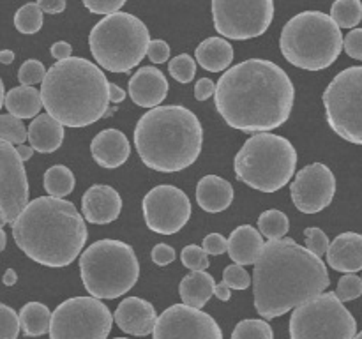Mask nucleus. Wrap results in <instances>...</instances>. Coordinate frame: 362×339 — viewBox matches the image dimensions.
I'll return each instance as SVG.
<instances>
[{"label": "nucleus", "mask_w": 362, "mask_h": 339, "mask_svg": "<svg viewBox=\"0 0 362 339\" xmlns=\"http://www.w3.org/2000/svg\"><path fill=\"white\" fill-rule=\"evenodd\" d=\"M214 101L219 115L233 129L269 133L290 119L296 87L278 64L250 59L225 71L216 83Z\"/></svg>", "instance_id": "nucleus-1"}, {"label": "nucleus", "mask_w": 362, "mask_h": 339, "mask_svg": "<svg viewBox=\"0 0 362 339\" xmlns=\"http://www.w3.org/2000/svg\"><path fill=\"white\" fill-rule=\"evenodd\" d=\"M331 278L320 256L293 239L269 240L253 270L255 309L274 320L327 290Z\"/></svg>", "instance_id": "nucleus-2"}, {"label": "nucleus", "mask_w": 362, "mask_h": 339, "mask_svg": "<svg viewBox=\"0 0 362 339\" xmlns=\"http://www.w3.org/2000/svg\"><path fill=\"white\" fill-rule=\"evenodd\" d=\"M16 246L35 263L62 268L73 263L87 242V225L74 203L39 196L28 201L13 222Z\"/></svg>", "instance_id": "nucleus-3"}, {"label": "nucleus", "mask_w": 362, "mask_h": 339, "mask_svg": "<svg viewBox=\"0 0 362 339\" xmlns=\"http://www.w3.org/2000/svg\"><path fill=\"white\" fill-rule=\"evenodd\" d=\"M46 113L64 127H87L105 119L110 108V83L90 60L69 56L53 64L41 83Z\"/></svg>", "instance_id": "nucleus-4"}, {"label": "nucleus", "mask_w": 362, "mask_h": 339, "mask_svg": "<svg viewBox=\"0 0 362 339\" xmlns=\"http://www.w3.org/2000/svg\"><path fill=\"white\" fill-rule=\"evenodd\" d=\"M134 147L147 168L163 173L189 168L204 147V129L191 109L179 105L158 106L140 117Z\"/></svg>", "instance_id": "nucleus-5"}, {"label": "nucleus", "mask_w": 362, "mask_h": 339, "mask_svg": "<svg viewBox=\"0 0 362 339\" xmlns=\"http://www.w3.org/2000/svg\"><path fill=\"white\" fill-rule=\"evenodd\" d=\"M343 39L341 28L331 14L304 11L286 21L279 48L292 66L304 71H324L341 55Z\"/></svg>", "instance_id": "nucleus-6"}, {"label": "nucleus", "mask_w": 362, "mask_h": 339, "mask_svg": "<svg viewBox=\"0 0 362 339\" xmlns=\"http://www.w3.org/2000/svg\"><path fill=\"white\" fill-rule=\"evenodd\" d=\"M297 150L292 141L272 133L253 134L233 159L235 177L262 193L283 189L296 175Z\"/></svg>", "instance_id": "nucleus-7"}, {"label": "nucleus", "mask_w": 362, "mask_h": 339, "mask_svg": "<svg viewBox=\"0 0 362 339\" xmlns=\"http://www.w3.org/2000/svg\"><path fill=\"white\" fill-rule=\"evenodd\" d=\"M80 275L90 297L117 299L138 282L140 263L129 244L103 239L80 254Z\"/></svg>", "instance_id": "nucleus-8"}, {"label": "nucleus", "mask_w": 362, "mask_h": 339, "mask_svg": "<svg viewBox=\"0 0 362 339\" xmlns=\"http://www.w3.org/2000/svg\"><path fill=\"white\" fill-rule=\"evenodd\" d=\"M148 28L129 13H113L94 25L88 35L90 53L99 67L112 73H129L147 55Z\"/></svg>", "instance_id": "nucleus-9"}, {"label": "nucleus", "mask_w": 362, "mask_h": 339, "mask_svg": "<svg viewBox=\"0 0 362 339\" xmlns=\"http://www.w3.org/2000/svg\"><path fill=\"white\" fill-rule=\"evenodd\" d=\"M357 321L336 292H324L300 304L290 316V339H354Z\"/></svg>", "instance_id": "nucleus-10"}, {"label": "nucleus", "mask_w": 362, "mask_h": 339, "mask_svg": "<svg viewBox=\"0 0 362 339\" xmlns=\"http://www.w3.org/2000/svg\"><path fill=\"white\" fill-rule=\"evenodd\" d=\"M322 99L329 127L345 141L362 145V66L336 74Z\"/></svg>", "instance_id": "nucleus-11"}, {"label": "nucleus", "mask_w": 362, "mask_h": 339, "mask_svg": "<svg viewBox=\"0 0 362 339\" xmlns=\"http://www.w3.org/2000/svg\"><path fill=\"white\" fill-rule=\"evenodd\" d=\"M112 323V311L101 300L73 297L53 311L49 339H106Z\"/></svg>", "instance_id": "nucleus-12"}, {"label": "nucleus", "mask_w": 362, "mask_h": 339, "mask_svg": "<svg viewBox=\"0 0 362 339\" xmlns=\"http://www.w3.org/2000/svg\"><path fill=\"white\" fill-rule=\"evenodd\" d=\"M212 20L226 39L260 37L274 20V0H212Z\"/></svg>", "instance_id": "nucleus-13"}, {"label": "nucleus", "mask_w": 362, "mask_h": 339, "mask_svg": "<svg viewBox=\"0 0 362 339\" xmlns=\"http://www.w3.org/2000/svg\"><path fill=\"white\" fill-rule=\"evenodd\" d=\"M144 218L148 230L159 235L179 233L191 218V201L182 189L161 184L144 198Z\"/></svg>", "instance_id": "nucleus-14"}, {"label": "nucleus", "mask_w": 362, "mask_h": 339, "mask_svg": "<svg viewBox=\"0 0 362 339\" xmlns=\"http://www.w3.org/2000/svg\"><path fill=\"white\" fill-rule=\"evenodd\" d=\"M154 339H223L218 321L205 311L173 304L156 321Z\"/></svg>", "instance_id": "nucleus-15"}, {"label": "nucleus", "mask_w": 362, "mask_h": 339, "mask_svg": "<svg viewBox=\"0 0 362 339\" xmlns=\"http://www.w3.org/2000/svg\"><path fill=\"white\" fill-rule=\"evenodd\" d=\"M28 205V179L16 147L0 140V215L13 225Z\"/></svg>", "instance_id": "nucleus-16"}, {"label": "nucleus", "mask_w": 362, "mask_h": 339, "mask_svg": "<svg viewBox=\"0 0 362 339\" xmlns=\"http://www.w3.org/2000/svg\"><path fill=\"white\" fill-rule=\"evenodd\" d=\"M336 194V177L324 162L304 166L290 184L293 205L304 214H317L332 203Z\"/></svg>", "instance_id": "nucleus-17"}, {"label": "nucleus", "mask_w": 362, "mask_h": 339, "mask_svg": "<svg viewBox=\"0 0 362 339\" xmlns=\"http://www.w3.org/2000/svg\"><path fill=\"white\" fill-rule=\"evenodd\" d=\"M113 320L126 334L145 338L154 332L158 313L148 300L140 299V297H126L117 306Z\"/></svg>", "instance_id": "nucleus-18"}, {"label": "nucleus", "mask_w": 362, "mask_h": 339, "mask_svg": "<svg viewBox=\"0 0 362 339\" xmlns=\"http://www.w3.org/2000/svg\"><path fill=\"white\" fill-rule=\"evenodd\" d=\"M83 218L92 225H110L122 212V198L112 186L95 184L85 191L81 198Z\"/></svg>", "instance_id": "nucleus-19"}, {"label": "nucleus", "mask_w": 362, "mask_h": 339, "mask_svg": "<svg viewBox=\"0 0 362 339\" xmlns=\"http://www.w3.org/2000/svg\"><path fill=\"white\" fill-rule=\"evenodd\" d=\"M168 80L158 67L145 66L131 76L129 95L141 108H158L168 95Z\"/></svg>", "instance_id": "nucleus-20"}, {"label": "nucleus", "mask_w": 362, "mask_h": 339, "mask_svg": "<svg viewBox=\"0 0 362 339\" xmlns=\"http://www.w3.org/2000/svg\"><path fill=\"white\" fill-rule=\"evenodd\" d=\"M90 152L94 161L101 168L115 170L129 159L131 145L122 131L105 129L94 136L90 143Z\"/></svg>", "instance_id": "nucleus-21"}, {"label": "nucleus", "mask_w": 362, "mask_h": 339, "mask_svg": "<svg viewBox=\"0 0 362 339\" xmlns=\"http://www.w3.org/2000/svg\"><path fill=\"white\" fill-rule=\"evenodd\" d=\"M329 267L343 274H356L362 270V235L345 232L336 237L327 251Z\"/></svg>", "instance_id": "nucleus-22"}, {"label": "nucleus", "mask_w": 362, "mask_h": 339, "mask_svg": "<svg viewBox=\"0 0 362 339\" xmlns=\"http://www.w3.org/2000/svg\"><path fill=\"white\" fill-rule=\"evenodd\" d=\"M233 201V187L218 175H205L197 186V203L209 214L226 210Z\"/></svg>", "instance_id": "nucleus-23"}, {"label": "nucleus", "mask_w": 362, "mask_h": 339, "mask_svg": "<svg viewBox=\"0 0 362 339\" xmlns=\"http://www.w3.org/2000/svg\"><path fill=\"white\" fill-rule=\"evenodd\" d=\"M264 239L253 226L243 225L232 232L228 239V254L237 265H253L264 251Z\"/></svg>", "instance_id": "nucleus-24"}, {"label": "nucleus", "mask_w": 362, "mask_h": 339, "mask_svg": "<svg viewBox=\"0 0 362 339\" xmlns=\"http://www.w3.org/2000/svg\"><path fill=\"white\" fill-rule=\"evenodd\" d=\"M28 141L34 150L52 154L59 150L64 141V126L49 113H41L28 126Z\"/></svg>", "instance_id": "nucleus-25"}, {"label": "nucleus", "mask_w": 362, "mask_h": 339, "mask_svg": "<svg viewBox=\"0 0 362 339\" xmlns=\"http://www.w3.org/2000/svg\"><path fill=\"white\" fill-rule=\"evenodd\" d=\"M197 62L211 73H221L230 67L233 60V48L225 37H209L198 44Z\"/></svg>", "instance_id": "nucleus-26"}, {"label": "nucleus", "mask_w": 362, "mask_h": 339, "mask_svg": "<svg viewBox=\"0 0 362 339\" xmlns=\"http://www.w3.org/2000/svg\"><path fill=\"white\" fill-rule=\"evenodd\" d=\"M216 281L207 270H193L182 278L179 285V295L182 304L202 309L214 295Z\"/></svg>", "instance_id": "nucleus-27"}, {"label": "nucleus", "mask_w": 362, "mask_h": 339, "mask_svg": "<svg viewBox=\"0 0 362 339\" xmlns=\"http://www.w3.org/2000/svg\"><path fill=\"white\" fill-rule=\"evenodd\" d=\"M4 105H6L7 112L18 119H35L42 108L41 92L35 87L20 85L7 92Z\"/></svg>", "instance_id": "nucleus-28"}, {"label": "nucleus", "mask_w": 362, "mask_h": 339, "mask_svg": "<svg viewBox=\"0 0 362 339\" xmlns=\"http://www.w3.org/2000/svg\"><path fill=\"white\" fill-rule=\"evenodd\" d=\"M52 311L48 306L41 302H27L20 309V325L21 331L27 338H39V335L49 334L52 325Z\"/></svg>", "instance_id": "nucleus-29"}, {"label": "nucleus", "mask_w": 362, "mask_h": 339, "mask_svg": "<svg viewBox=\"0 0 362 339\" xmlns=\"http://www.w3.org/2000/svg\"><path fill=\"white\" fill-rule=\"evenodd\" d=\"M42 182H45L42 186H45L46 193L53 198L67 196V194L73 193L74 186H76L74 173L64 165H55L46 170Z\"/></svg>", "instance_id": "nucleus-30"}, {"label": "nucleus", "mask_w": 362, "mask_h": 339, "mask_svg": "<svg viewBox=\"0 0 362 339\" xmlns=\"http://www.w3.org/2000/svg\"><path fill=\"white\" fill-rule=\"evenodd\" d=\"M258 230L269 240L285 239L290 230V221L285 212L278 210V208H271V210H265L258 218Z\"/></svg>", "instance_id": "nucleus-31"}, {"label": "nucleus", "mask_w": 362, "mask_h": 339, "mask_svg": "<svg viewBox=\"0 0 362 339\" xmlns=\"http://www.w3.org/2000/svg\"><path fill=\"white\" fill-rule=\"evenodd\" d=\"M331 18L339 28H356L362 20L361 0H334Z\"/></svg>", "instance_id": "nucleus-32"}, {"label": "nucleus", "mask_w": 362, "mask_h": 339, "mask_svg": "<svg viewBox=\"0 0 362 339\" xmlns=\"http://www.w3.org/2000/svg\"><path fill=\"white\" fill-rule=\"evenodd\" d=\"M42 9L37 2H28L21 6L14 14V27L21 34H35L42 28Z\"/></svg>", "instance_id": "nucleus-33"}, {"label": "nucleus", "mask_w": 362, "mask_h": 339, "mask_svg": "<svg viewBox=\"0 0 362 339\" xmlns=\"http://www.w3.org/2000/svg\"><path fill=\"white\" fill-rule=\"evenodd\" d=\"M0 140L13 145H23L28 140V129L18 117L11 113H0Z\"/></svg>", "instance_id": "nucleus-34"}, {"label": "nucleus", "mask_w": 362, "mask_h": 339, "mask_svg": "<svg viewBox=\"0 0 362 339\" xmlns=\"http://www.w3.org/2000/svg\"><path fill=\"white\" fill-rule=\"evenodd\" d=\"M232 339H274V332L265 320H243L233 328Z\"/></svg>", "instance_id": "nucleus-35"}, {"label": "nucleus", "mask_w": 362, "mask_h": 339, "mask_svg": "<svg viewBox=\"0 0 362 339\" xmlns=\"http://www.w3.org/2000/svg\"><path fill=\"white\" fill-rule=\"evenodd\" d=\"M170 76L177 80L179 83H189L197 73V60L187 53H180L179 56L170 60L168 64Z\"/></svg>", "instance_id": "nucleus-36"}, {"label": "nucleus", "mask_w": 362, "mask_h": 339, "mask_svg": "<svg viewBox=\"0 0 362 339\" xmlns=\"http://www.w3.org/2000/svg\"><path fill=\"white\" fill-rule=\"evenodd\" d=\"M46 67L45 64L41 62V60H35V59H30V60H25L23 64H21V67L18 69V80H20L21 85H25V87H32V85H37V83H42L46 78Z\"/></svg>", "instance_id": "nucleus-37"}, {"label": "nucleus", "mask_w": 362, "mask_h": 339, "mask_svg": "<svg viewBox=\"0 0 362 339\" xmlns=\"http://www.w3.org/2000/svg\"><path fill=\"white\" fill-rule=\"evenodd\" d=\"M20 328V314L0 302V339H18Z\"/></svg>", "instance_id": "nucleus-38"}, {"label": "nucleus", "mask_w": 362, "mask_h": 339, "mask_svg": "<svg viewBox=\"0 0 362 339\" xmlns=\"http://www.w3.org/2000/svg\"><path fill=\"white\" fill-rule=\"evenodd\" d=\"M180 260L186 268L193 270H207L209 268V254L205 253L204 247L197 246V244H189L180 253Z\"/></svg>", "instance_id": "nucleus-39"}, {"label": "nucleus", "mask_w": 362, "mask_h": 339, "mask_svg": "<svg viewBox=\"0 0 362 339\" xmlns=\"http://www.w3.org/2000/svg\"><path fill=\"white\" fill-rule=\"evenodd\" d=\"M362 295V278L356 274H345L338 281V288H336V297L341 302H350V300L359 299Z\"/></svg>", "instance_id": "nucleus-40"}, {"label": "nucleus", "mask_w": 362, "mask_h": 339, "mask_svg": "<svg viewBox=\"0 0 362 339\" xmlns=\"http://www.w3.org/2000/svg\"><path fill=\"white\" fill-rule=\"evenodd\" d=\"M223 282L230 290H247L251 286V275L243 265H230L223 272Z\"/></svg>", "instance_id": "nucleus-41"}, {"label": "nucleus", "mask_w": 362, "mask_h": 339, "mask_svg": "<svg viewBox=\"0 0 362 339\" xmlns=\"http://www.w3.org/2000/svg\"><path fill=\"white\" fill-rule=\"evenodd\" d=\"M304 237H306V247L311 253H315L320 258L324 256V254H327L331 242H329V237L324 230L306 228L304 230Z\"/></svg>", "instance_id": "nucleus-42"}, {"label": "nucleus", "mask_w": 362, "mask_h": 339, "mask_svg": "<svg viewBox=\"0 0 362 339\" xmlns=\"http://www.w3.org/2000/svg\"><path fill=\"white\" fill-rule=\"evenodd\" d=\"M81 2L92 14H105V16H108V14L119 13L127 0H81Z\"/></svg>", "instance_id": "nucleus-43"}, {"label": "nucleus", "mask_w": 362, "mask_h": 339, "mask_svg": "<svg viewBox=\"0 0 362 339\" xmlns=\"http://www.w3.org/2000/svg\"><path fill=\"white\" fill-rule=\"evenodd\" d=\"M343 48L346 55L356 60H362V28H352L343 39Z\"/></svg>", "instance_id": "nucleus-44"}, {"label": "nucleus", "mask_w": 362, "mask_h": 339, "mask_svg": "<svg viewBox=\"0 0 362 339\" xmlns=\"http://www.w3.org/2000/svg\"><path fill=\"white\" fill-rule=\"evenodd\" d=\"M204 251L211 256H219L225 251H228V239L221 235V233H211L204 239V244H202Z\"/></svg>", "instance_id": "nucleus-45"}, {"label": "nucleus", "mask_w": 362, "mask_h": 339, "mask_svg": "<svg viewBox=\"0 0 362 339\" xmlns=\"http://www.w3.org/2000/svg\"><path fill=\"white\" fill-rule=\"evenodd\" d=\"M147 56L151 59L152 64L168 62V56H170L168 42L163 41V39H154V41H151V44H148V49H147Z\"/></svg>", "instance_id": "nucleus-46"}, {"label": "nucleus", "mask_w": 362, "mask_h": 339, "mask_svg": "<svg viewBox=\"0 0 362 339\" xmlns=\"http://www.w3.org/2000/svg\"><path fill=\"white\" fill-rule=\"evenodd\" d=\"M151 256H152V261H154L156 265H159V267H166V265H170L175 261L177 253L172 246H168V244H156L154 249H152Z\"/></svg>", "instance_id": "nucleus-47"}, {"label": "nucleus", "mask_w": 362, "mask_h": 339, "mask_svg": "<svg viewBox=\"0 0 362 339\" xmlns=\"http://www.w3.org/2000/svg\"><path fill=\"white\" fill-rule=\"evenodd\" d=\"M216 94V83L211 78H200L194 85V97L198 101H207Z\"/></svg>", "instance_id": "nucleus-48"}, {"label": "nucleus", "mask_w": 362, "mask_h": 339, "mask_svg": "<svg viewBox=\"0 0 362 339\" xmlns=\"http://www.w3.org/2000/svg\"><path fill=\"white\" fill-rule=\"evenodd\" d=\"M37 6L41 7L42 13L60 14L66 11V0H37Z\"/></svg>", "instance_id": "nucleus-49"}, {"label": "nucleus", "mask_w": 362, "mask_h": 339, "mask_svg": "<svg viewBox=\"0 0 362 339\" xmlns=\"http://www.w3.org/2000/svg\"><path fill=\"white\" fill-rule=\"evenodd\" d=\"M49 52H52L53 59H57V62H59V60L69 59L71 53H73V48H71L69 42L59 41L52 46V49H49Z\"/></svg>", "instance_id": "nucleus-50"}, {"label": "nucleus", "mask_w": 362, "mask_h": 339, "mask_svg": "<svg viewBox=\"0 0 362 339\" xmlns=\"http://www.w3.org/2000/svg\"><path fill=\"white\" fill-rule=\"evenodd\" d=\"M214 295L218 297L219 300H223V302H228V300L232 299V290H230L225 282H218L214 288Z\"/></svg>", "instance_id": "nucleus-51"}, {"label": "nucleus", "mask_w": 362, "mask_h": 339, "mask_svg": "<svg viewBox=\"0 0 362 339\" xmlns=\"http://www.w3.org/2000/svg\"><path fill=\"white\" fill-rule=\"evenodd\" d=\"M126 99V90L119 87L115 83H110V102H122Z\"/></svg>", "instance_id": "nucleus-52"}, {"label": "nucleus", "mask_w": 362, "mask_h": 339, "mask_svg": "<svg viewBox=\"0 0 362 339\" xmlns=\"http://www.w3.org/2000/svg\"><path fill=\"white\" fill-rule=\"evenodd\" d=\"M16 150H18V154H20V157L23 159V162L28 161V159H30L32 155H34V148L27 147V145H18Z\"/></svg>", "instance_id": "nucleus-53"}, {"label": "nucleus", "mask_w": 362, "mask_h": 339, "mask_svg": "<svg viewBox=\"0 0 362 339\" xmlns=\"http://www.w3.org/2000/svg\"><path fill=\"white\" fill-rule=\"evenodd\" d=\"M2 281H4V285H6V286H13V285H16V281H18L16 272H14L13 268H7L6 274H4V278H2Z\"/></svg>", "instance_id": "nucleus-54"}, {"label": "nucleus", "mask_w": 362, "mask_h": 339, "mask_svg": "<svg viewBox=\"0 0 362 339\" xmlns=\"http://www.w3.org/2000/svg\"><path fill=\"white\" fill-rule=\"evenodd\" d=\"M14 62V52L13 49H2L0 52V64H6V66H9V64Z\"/></svg>", "instance_id": "nucleus-55"}, {"label": "nucleus", "mask_w": 362, "mask_h": 339, "mask_svg": "<svg viewBox=\"0 0 362 339\" xmlns=\"http://www.w3.org/2000/svg\"><path fill=\"white\" fill-rule=\"evenodd\" d=\"M6 246H7V235H6V232H4V230L0 228V253H2V251L6 249Z\"/></svg>", "instance_id": "nucleus-56"}, {"label": "nucleus", "mask_w": 362, "mask_h": 339, "mask_svg": "<svg viewBox=\"0 0 362 339\" xmlns=\"http://www.w3.org/2000/svg\"><path fill=\"white\" fill-rule=\"evenodd\" d=\"M4 101H6V92H4V83H2V78H0V109H2Z\"/></svg>", "instance_id": "nucleus-57"}, {"label": "nucleus", "mask_w": 362, "mask_h": 339, "mask_svg": "<svg viewBox=\"0 0 362 339\" xmlns=\"http://www.w3.org/2000/svg\"><path fill=\"white\" fill-rule=\"evenodd\" d=\"M113 113H115V108H108V109H106V113H105V119H106V117L113 115Z\"/></svg>", "instance_id": "nucleus-58"}, {"label": "nucleus", "mask_w": 362, "mask_h": 339, "mask_svg": "<svg viewBox=\"0 0 362 339\" xmlns=\"http://www.w3.org/2000/svg\"><path fill=\"white\" fill-rule=\"evenodd\" d=\"M6 225H7V222L4 221V218H2V215H0V228H2V226H6Z\"/></svg>", "instance_id": "nucleus-59"}, {"label": "nucleus", "mask_w": 362, "mask_h": 339, "mask_svg": "<svg viewBox=\"0 0 362 339\" xmlns=\"http://www.w3.org/2000/svg\"><path fill=\"white\" fill-rule=\"evenodd\" d=\"M354 339H362V331H361V332H359V334H357V335H356V338H354Z\"/></svg>", "instance_id": "nucleus-60"}, {"label": "nucleus", "mask_w": 362, "mask_h": 339, "mask_svg": "<svg viewBox=\"0 0 362 339\" xmlns=\"http://www.w3.org/2000/svg\"><path fill=\"white\" fill-rule=\"evenodd\" d=\"M113 339H126V338H113Z\"/></svg>", "instance_id": "nucleus-61"}]
</instances>
